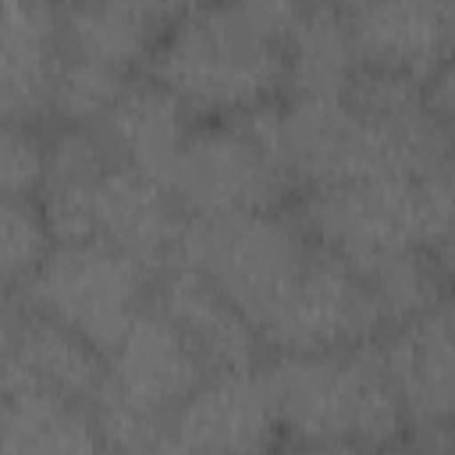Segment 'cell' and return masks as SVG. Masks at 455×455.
Masks as SVG:
<instances>
[{
	"mask_svg": "<svg viewBox=\"0 0 455 455\" xmlns=\"http://www.w3.org/2000/svg\"><path fill=\"white\" fill-rule=\"evenodd\" d=\"M299 4H199L178 7L146 60L199 121L235 117L284 96L288 32Z\"/></svg>",
	"mask_w": 455,
	"mask_h": 455,
	"instance_id": "cell-1",
	"label": "cell"
},
{
	"mask_svg": "<svg viewBox=\"0 0 455 455\" xmlns=\"http://www.w3.org/2000/svg\"><path fill=\"white\" fill-rule=\"evenodd\" d=\"M281 441L387 448L405 434V409L380 359V345L270 355L263 363Z\"/></svg>",
	"mask_w": 455,
	"mask_h": 455,
	"instance_id": "cell-2",
	"label": "cell"
},
{
	"mask_svg": "<svg viewBox=\"0 0 455 455\" xmlns=\"http://www.w3.org/2000/svg\"><path fill=\"white\" fill-rule=\"evenodd\" d=\"M281 100L196 124L171 174V192L192 220L288 206L299 185L284 160Z\"/></svg>",
	"mask_w": 455,
	"mask_h": 455,
	"instance_id": "cell-3",
	"label": "cell"
},
{
	"mask_svg": "<svg viewBox=\"0 0 455 455\" xmlns=\"http://www.w3.org/2000/svg\"><path fill=\"white\" fill-rule=\"evenodd\" d=\"M206 377L196 345L149 302L107 355V377L92 398L107 451H135L164 437L171 416Z\"/></svg>",
	"mask_w": 455,
	"mask_h": 455,
	"instance_id": "cell-4",
	"label": "cell"
},
{
	"mask_svg": "<svg viewBox=\"0 0 455 455\" xmlns=\"http://www.w3.org/2000/svg\"><path fill=\"white\" fill-rule=\"evenodd\" d=\"M313 252L316 242L309 238L295 206H284L220 220L188 217L174 263L206 277L259 331L267 313L299 281Z\"/></svg>",
	"mask_w": 455,
	"mask_h": 455,
	"instance_id": "cell-5",
	"label": "cell"
},
{
	"mask_svg": "<svg viewBox=\"0 0 455 455\" xmlns=\"http://www.w3.org/2000/svg\"><path fill=\"white\" fill-rule=\"evenodd\" d=\"M156 274L135 256L89 238L53 245L46 263L7 299L57 320L110 355L153 302Z\"/></svg>",
	"mask_w": 455,
	"mask_h": 455,
	"instance_id": "cell-6",
	"label": "cell"
},
{
	"mask_svg": "<svg viewBox=\"0 0 455 455\" xmlns=\"http://www.w3.org/2000/svg\"><path fill=\"white\" fill-rule=\"evenodd\" d=\"M309 238L366 277L384 259L427 249L416 178H377L309 188L295 203Z\"/></svg>",
	"mask_w": 455,
	"mask_h": 455,
	"instance_id": "cell-7",
	"label": "cell"
},
{
	"mask_svg": "<svg viewBox=\"0 0 455 455\" xmlns=\"http://www.w3.org/2000/svg\"><path fill=\"white\" fill-rule=\"evenodd\" d=\"M380 334L384 316L370 284L320 245L299 281L259 323V338L274 355L352 348Z\"/></svg>",
	"mask_w": 455,
	"mask_h": 455,
	"instance_id": "cell-8",
	"label": "cell"
},
{
	"mask_svg": "<svg viewBox=\"0 0 455 455\" xmlns=\"http://www.w3.org/2000/svg\"><path fill=\"white\" fill-rule=\"evenodd\" d=\"M167 430L199 455H274L281 423L263 366L210 373L181 402Z\"/></svg>",
	"mask_w": 455,
	"mask_h": 455,
	"instance_id": "cell-9",
	"label": "cell"
},
{
	"mask_svg": "<svg viewBox=\"0 0 455 455\" xmlns=\"http://www.w3.org/2000/svg\"><path fill=\"white\" fill-rule=\"evenodd\" d=\"M377 345L405 409V423H455V291L387 327Z\"/></svg>",
	"mask_w": 455,
	"mask_h": 455,
	"instance_id": "cell-10",
	"label": "cell"
},
{
	"mask_svg": "<svg viewBox=\"0 0 455 455\" xmlns=\"http://www.w3.org/2000/svg\"><path fill=\"white\" fill-rule=\"evenodd\" d=\"M107 377V355L57 320L7 299L4 316V395L53 391L92 405Z\"/></svg>",
	"mask_w": 455,
	"mask_h": 455,
	"instance_id": "cell-11",
	"label": "cell"
},
{
	"mask_svg": "<svg viewBox=\"0 0 455 455\" xmlns=\"http://www.w3.org/2000/svg\"><path fill=\"white\" fill-rule=\"evenodd\" d=\"M188 213L174 192L153 174L114 160L96 188L92 203V238L135 256L153 274L174 263Z\"/></svg>",
	"mask_w": 455,
	"mask_h": 455,
	"instance_id": "cell-12",
	"label": "cell"
},
{
	"mask_svg": "<svg viewBox=\"0 0 455 455\" xmlns=\"http://www.w3.org/2000/svg\"><path fill=\"white\" fill-rule=\"evenodd\" d=\"M363 68L427 85L455 53V4H341Z\"/></svg>",
	"mask_w": 455,
	"mask_h": 455,
	"instance_id": "cell-13",
	"label": "cell"
},
{
	"mask_svg": "<svg viewBox=\"0 0 455 455\" xmlns=\"http://www.w3.org/2000/svg\"><path fill=\"white\" fill-rule=\"evenodd\" d=\"M153 306L196 345L210 373L256 370L267 363V345L252 320L196 270L181 263L164 267L153 284Z\"/></svg>",
	"mask_w": 455,
	"mask_h": 455,
	"instance_id": "cell-14",
	"label": "cell"
},
{
	"mask_svg": "<svg viewBox=\"0 0 455 455\" xmlns=\"http://www.w3.org/2000/svg\"><path fill=\"white\" fill-rule=\"evenodd\" d=\"M196 124L199 117L167 85H160L142 71L128 78L121 96L92 128L100 132L114 160L132 164L171 188L174 164Z\"/></svg>",
	"mask_w": 455,
	"mask_h": 455,
	"instance_id": "cell-15",
	"label": "cell"
},
{
	"mask_svg": "<svg viewBox=\"0 0 455 455\" xmlns=\"http://www.w3.org/2000/svg\"><path fill=\"white\" fill-rule=\"evenodd\" d=\"M64 57L60 7L4 0L0 11V107L4 121H50V92Z\"/></svg>",
	"mask_w": 455,
	"mask_h": 455,
	"instance_id": "cell-16",
	"label": "cell"
},
{
	"mask_svg": "<svg viewBox=\"0 0 455 455\" xmlns=\"http://www.w3.org/2000/svg\"><path fill=\"white\" fill-rule=\"evenodd\" d=\"M178 7L164 4H71L60 7L64 50L128 71L146 64Z\"/></svg>",
	"mask_w": 455,
	"mask_h": 455,
	"instance_id": "cell-17",
	"label": "cell"
},
{
	"mask_svg": "<svg viewBox=\"0 0 455 455\" xmlns=\"http://www.w3.org/2000/svg\"><path fill=\"white\" fill-rule=\"evenodd\" d=\"M0 455H110L92 405L53 391H11L0 412Z\"/></svg>",
	"mask_w": 455,
	"mask_h": 455,
	"instance_id": "cell-18",
	"label": "cell"
},
{
	"mask_svg": "<svg viewBox=\"0 0 455 455\" xmlns=\"http://www.w3.org/2000/svg\"><path fill=\"white\" fill-rule=\"evenodd\" d=\"M359 68L345 14L338 4L299 7L288 32V85L284 96L341 100Z\"/></svg>",
	"mask_w": 455,
	"mask_h": 455,
	"instance_id": "cell-19",
	"label": "cell"
},
{
	"mask_svg": "<svg viewBox=\"0 0 455 455\" xmlns=\"http://www.w3.org/2000/svg\"><path fill=\"white\" fill-rule=\"evenodd\" d=\"M363 281L370 284V291L377 299V309L384 316V331L423 313L441 295H448V281L441 277V270L434 267L427 249L398 252V256L384 259L380 267H373Z\"/></svg>",
	"mask_w": 455,
	"mask_h": 455,
	"instance_id": "cell-20",
	"label": "cell"
},
{
	"mask_svg": "<svg viewBox=\"0 0 455 455\" xmlns=\"http://www.w3.org/2000/svg\"><path fill=\"white\" fill-rule=\"evenodd\" d=\"M128 78V71L64 50L50 92V124H96L121 96Z\"/></svg>",
	"mask_w": 455,
	"mask_h": 455,
	"instance_id": "cell-21",
	"label": "cell"
},
{
	"mask_svg": "<svg viewBox=\"0 0 455 455\" xmlns=\"http://www.w3.org/2000/svg\"><path fill=\"white\" fill-rule=\"evenodd\" d=\"M53 245L57 238L46 224L39 199L4 196L0 203V274H4L7 295L18 291L46 263Z\"/></svg>",
	"mask_w": 455,
	"mask_h": 455,
	"instance_id": "cell-22",
	"label": "cell"
},
{
	"mask_svg": "<svg viewBox=\"0 0 455 455\" xmlns=\"http://www.w3.org/2000/svg\"><path fill=\"white\" fill-rule=\"evenodd\" d=\"M46 178V135L39 124L4 121L0 132V188L4 196L36 199Z\"/></svg>",
	"mask_w": 455,
	"mask_h": 455,
	"instance_id": "cell-23",
	"label": "cell"
},
{
	"mask_svg": "<svg viewBox=\"0 0 455 455\" xmlns=\"http://www.w3.org/2000/svg\"><path fill=\"white\" fill-rule=\"evenodd\" d=\"M427 107L444 128L448 142L455 146V53L437 68V75L427 82Z\"/></svg>",
	"mask_w": 455,
	"mask_h": 455,
	"instance_id": "cell-24",
	"label": "cell"
},
{
	"mask_svg": "<svg viewBox=\"0 0 455 455\" xmlns=\"http://www.w3.org/2000/svg\"><path fill=\"white\" fill-rule=\"evenodd\" d=\"M274 455H412L405 441H395L387 448H359V444H309V441H281Z\"/></svg>",
	"mask_w": 455,
	"mask_h": 455,
	"instance_id": "cell-25",
	"label": "cell"
},
{
	"mask_svg": "<svg viewBox=\"0 0 455 455\" xmlns=\"http://www.w3.org/2000/svg\"><path fill=\"white\" fill-rule=\"evenodd\" d=\"M430 259H434V267L441 270V277H444L448 284H455V231H448V235L430 249Z\"/></svg>",
	"mask_w": 455,
	"mask_h": 455,
	"instance_id": "cell-26",
	"label": "cell"
},
{
	"mask_svg": "<svg viewBox=\"0 0 455 455\" xmlns=\"http://www.w3.org/2000/svg\"><path fill=\"white\" fill-rule=\"evenodd\" d=\"M185 455H199V451H192V448H185Z\"/></svg>",
	"mask_w": 455,
	"mask_h": 455,
	"instance_id": "cell-27",
	"label": "cell"
}]
</instances>
